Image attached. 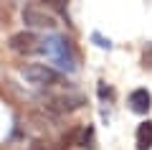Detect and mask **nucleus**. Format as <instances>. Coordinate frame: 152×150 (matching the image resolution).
Listing matches in <instances>:
<instances>
[{
	"instance_id": "obj_1",
	"label": "nucleus",
	"mask_w": 152,
	"mask_h": 150,
	"mask_svg": "<svg viewBox=\"0 0 152 150\" xmlns=\"http://www.w3.org/2000/svg\"><path fill=\"white\" fill-rule=\"evenodd\" d=\"M38 54H43L51 64L56 66L64 74H74L79 66H76V56L74 48H71V41L66 36H58V33H51V36L41 38V46H38Z\"/></svg>"
},
{
	"instance_id": "obj_2",
	"label": "nucleus",
	"mask_w": 152,
	"mask_h": 150,
	"mask_svg": "<svg viewBox=\"0 0 152 150\" xmlns=\"http://www.w3.org/2000/svg\"><path fill=\"white\" fill-rule=\"evenodd\" d=\"M23 79H28L36 86H58L64 84V71L53 69L48 64H26L23 66Z\"/></svg>"
},
{
	"instance_id": "obj_3",
	"label": "nucleus",
	"mask_w": 152,
	"mask_h": 150,
	"mask_svg": "<svg viewBox=\"0 0 152 150\" xmlns=\"http://www.w3.org/2000/svg\"><path fill=\"white\" fill-rule=\"evenodd\" d=\"M23 23L33 26V28H56V18L46 10V5H38V3H26Z\"/></svg>"
},
{
	"instance_id": "obj_4",
	"label": "nucleus",
	"mask_w": 152,
	"mask_h": 150,
	"mask_svg": "<svg viewBox=\"0 0 152 150\" xmlns=\"http://www.w3.org/2000/svg\"><path fill=\"white\" fill-rule=\"evenodd\" d=\"M38 46H41V38L31 31H20L15 36H10V48L15 54H38Z\"/></svg>"
},
{
	"instance_id": "obj_5",
	"label": "nucleus",
	"mask_w": 152,
	"mask_h": 150,
	"mask_svg": "<svg viewBox=\"0 0 152 150\" xmlns=\"http://www.w3.org/2000/svg\"><path fill=\"white\" fill-rule=\"evenodd\" d=\"M150 107H152V94L147 89H134L129 94V109L132 112H137V115H147L150 112Z\"/></svg>"
},
{
	"instance_id": "obj_6",
	"label": "nucleus",
	"mask_w": 152,
	"mask_h": 150,
	"mask_svg": "<svg viewBox=\"0 0 152 150\" xmlns=\"http://www.w3.org/2000/svg\"><path fill=\"white\" fill-rule=\"evenodd\" d=\"M137 150H152V120H145L137 127V137H134Z\"/></svg>"
},
{
	"instance_id": "obj_7",
	"label": "nucleus",
	"mask_w": 152,
	"mask_h": 150,
	"mask_svg": "<svg viewBox=\"0 0 152 150\" xmlns=\"http://www.w3.org/2000/svg\"><path fill=\"white\" fill-rule=\"evenodd\" d=\"M84 104L81 97H51V107H56L58 112H74V109H79Z\"/></svg>"
},
{
	"instance_id": "obj_8",
	"label": "nucleus",
	"mask_w": 152,
	"mask_h": 150,
	"mask_svg": "<svg viewBox=\"0 0 152 150\" xmlns=\"http://www.w3.org/2000/svg\"><path fill=\"white\" fill-rule=\"evenodd\" d=\"M76 145H79V148H89V150L96 148V137H94V127H91V125H86V127L79 130V140H76Z\"/></svg>"
},
{
	"instance_id": "obj_9",
	"label": "nucleus",
	"mask_w": 152,
	"mask_h": 150,
	"mask_svg": "<svg viewBox=\"0 0 152 150\" xmlns=\"http://www.w3.org/2000/svg\"><path fill=\"white\" fill-rule=\"evenodd\" d=\"M99 97H102V99H109V102H112V99H114V89H112V86H107L104 81H99Z\"/></svg>"
},
{
	"instance_id": "obj_10",
	"label": "nucleus",
	"mask_w": 152,
	"mask_h": 150,
	"mask_svg": "<svg viewBox=\"0 0 152 150\" xmlns=\"http://www.w3.org/2000/svg\"><path fill=\"white\" fill-rule=\"evenodd\" d=\"M31 150H53V145H48V143H33Z\"/></svg>"
}]
</instances>
